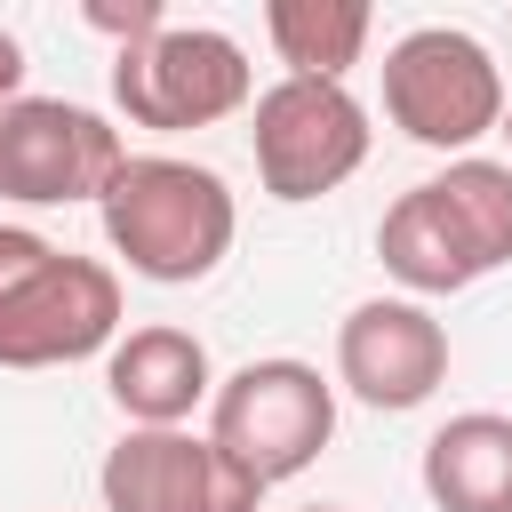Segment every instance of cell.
<instances>
[{
  "instance_id": "obj_1",
  "label": "cell",
  "mask_w": 512,
  "mask_h": 512,
  "mask_svg": "<svg viewBox=\"0 0 512 512\" xmlns=\"http://www.w3.org/2000/svg\"><path fill=\"white\" fill-rule=\"evenodd\" d=\"M376 256L416 296H456L512 264V160H448L408 184L376 224Z\"/></svg>"
},
{
  "instance_id": "obj_2",
  "label": "cell",
  "mask_w": 512,
  "mask_h": 512,
  "mask_svg": "<svg viewBox=\"0 0 512 512\" xmlns=\"http://www.w3.org/2000/svg\"><path fill=\"white\" fill-rule=\"evenodd\" d=\"M120 328V272L0 224V368H64Z\"/></svg>"
},
{
  "instance_id": "obj_3",
  "label": "cell",
  "mask_w": 512,
  "mask_h": 512,
  "mask_svg": "<svg viewBox=\"0 0 512 512\" xmlns=\"http://www.w3.org/2000/svg\"><path fill=\"white\" fill-rule=\"evenodd\" d=\"M240 232V208H232V184L200 160H128L120 184L104 192V240L112 256H128V272L160 280V288H184V280H208L224 264Z\"/></svg>"
},
{
  "instance_id": "obj_4",
  "label": "cell",
  "mask_w": 512,
  "mask_h": 512,
  "mask_svg": "<svg viewBox=\"0 0 512 512\" xmlns=\"http://www.w3.org/2000/svg\"><path fill=\"white\" fill-rule=\"evenodd\" d=\"M504 104L512 96H504L496 56L472 32H456V24H416L384 56V112H392V128L408 144L464 152L488 128H504Z\"/></svg>"
},
{
  "instance_id": "obj_5",
  "label": "cell",
  "mask_w": 512,
  "mask_h": 512,
  "mask_svg": "<svg viewBox=\"0 0 512 512\" xmlns=\"http://www.w3.org/2000/svg\"><path fill=\"white\" fill-rule=\"evenodd\" d=\"M336 432V392L312 360H248L216 384L208 440L248 472V480H296Z\"/></svg>"
},
{
  "instance_id": "obj_6",
  "label": "cell",
  "mask_w": 512,
  "mask_h": 512,
  "mask_svg": "<svg viewBox=\"0 0 512 512\" xmlns=\"http://www.w3.org/2000/svg\"><path fill=\"white\" fill-rule=\"evenodd\" d=\"M128 144L104 112L64 104V96H16L0 104V200L24 208H64V200H96L120 184Z\"/></svg>"
},
{
  "instance_id": "obj_7",
  "label": "cell",
  "mask_w": 512,
  "mask_h": 512,
  "mask_svg": "<svg viewBox=\"0 0 512 512\" xmlns=\"http://www.w3.org/2000/svg\"><path fill=\"white\" fill-rule=\"evenodd\" d=\"M248 144L272 200H320L368 160V112L344 80H272L256 96Z\"/></svg>"
},
{
  "instance_id": "obj_8",
  "label": "cell",
  "mask_w": 512,
  "mask_h": 512,
  "mask_svg": "<svg viewBox=\"0 0 512 512\" xmlns=\"http://www.w3.org/2000/svg\"><path fill=\"white\" fill-rule=\"evenodd\" d=\"M112 96L136 128H216L248 104V56L232 32H208V24H168L160 40L144 48H120L112 64Z\"/></svg>"
},
{
  "instance_id": "obj_9",
  "label": "cell",
  "mask_w": 512,
  "mask_h": 512,
  "mask_svg": "<svg viewBox=\"0 0 512 512\" xmlns=\"http://www.w3.org/2000/svg\"><path fill=\"white\" fill-rule=\"evenodd\" d=\"M104 488V512H256L264 504V480H248L216 440L200 432H144L128 424V440L104 456L96 472Z\"/></svg>"
},
{
  "instance_id": "obj_10",
  "label": "cell",
  "mask_w": 512,
  "mask_h": 512,
  "mask_svg": "<svg viewBox=\"0 0 512 512\" xmlns=\"http://www.w3.org/2000/svg\"><path fill=\"white\" fill-rule=\"evenodd\" d=\"M336 376L368 408H424L448 384V328L408 296H368L336 328Z\"/></svg>"
},
{
  "instance_id": "obj_11",
  "label": "cell",
  "mask_w": 512,
  "mask_h": 512,
  "mask_svg": "<svg viewBox=\"0 0 512 512\" xmlns=\"http://www.w3.org/2000/svg\"><path fill=\"white\" fill-rule=\"evenodd\" d=\"M104 384H112L120 416L144 424V432H176L200 400H216L208 344H200L192 328H168V320L128 328V336L112 344V360H104Z\"/></svg>"
},
{
  "instance_id": "obj_12",
  "label": "cell",
  "mask_w": 512,
  "mask_h": 512,
  "mask_svg": "<svg viewBox=\"0 0 512 512\" xmlns=\"http://www.w3.org/2000/svg\"><path fill=\"white\" fill-rule=\"evenodd\" d=\"M424 496L440 512H512V416H448L424 440Z\"/></svg>"
},
{
  "instance_id": "obj_13",
  "label": "cell",
  "mask_w": 512,
  "mask_h": 512,
  "mask_svg": "<svg viewBox=\"0 0 512 512\" xmlns=\"http://www.w3.org/2000/svg\"><path fill=\"white\" fill-rule=\"evenodd\" d=\"M368 0H272L264 32L288 64V80H344V64H360L368 48Z\"/></svg>"
},
{
  "instance_id": "obj_14",
  "label": "cell",
  "mask_w": 512,
  "mask_h": 512,
  "mask_svg": "<svg viewBox=\"0 0 512 512\" xmlns=\"http://www.w3.org/2000/svg\"><path fill=\"white\" fill-rule=\"evenodd\" d=\"M88 24H96V32H112L120 48H144V40H160V32H168L160 0H128V8H120V0H88Z\"/></svg>"
},
{
  "instance_id": "obj_15",
  "label": "cell",
  "mask_w": 512,
  "mask_h": 512,
  "mask_svg": "<svg viewBox=\"0 0 512 512\" xmlns=\"http://www.w3.org/2000/svg\"><path fill=\"white\" fill-rule=\"evenodd\" d=\"M16 88H24V40L0 32V104H16Z\"/></svg>"
},
{
  "instance_id": "obj_16",
  "label": "cell",
  "mask_w": 512,
  "mask_h": 512,
  "mask_svg": "<svg viewBox=\"0 0 512 512\" xmlns=\"http://www.w3.org/2000/svg\"><path fill=\"white\" fill-rule=\"evenodd\" d=\"M296 512H344V504H296Z\"/></svg>"
},
{
  "instance_id": "obj_17",
  "label": "cell",
  "mask_w": 512,
  "mask_h": 512,
  "mask_svg": "<svg viewBox=\"0 0 512 512\" xmlns=\"http://www.w3.org/2000/svg\"><path fill=\"white\" fill-rule=\"evenodd\" d=\"M504 144H512V104H504Z\"/></svg>"
}]
</instances>
